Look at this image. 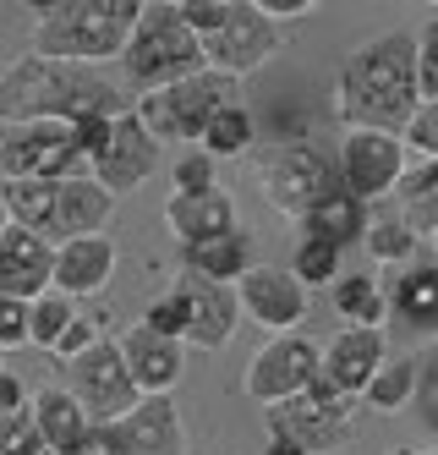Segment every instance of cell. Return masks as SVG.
Returning a JSON list of instances; mask_svg holds the SVG:
<instances>
[{"instance_id":"1","label":"cell","mask_w":438,"mask_h":455,"mask_svg":"<svg viewBox=\"0 0 438 455\" xmlns=\"http://www.w3.org/2000/svg\"><path fill=\"white\" fill-rule=\"evenodd\" d=\"M334 110L351 132H411L422 110L417 88V34H384L346 55L340 77H334Z\"/></svg>"},{"instance_id":"2","label":"cell","mask_w":438,"mask_h":455,"mask_svg":"<svg viewBox=\"0 0 438 455\" xmlns=\"http://www.w3.org/2000/svg\"><path fill=\"white\" fill-rule=\"evenodd\" d=\"M121 93L93 77L88 67H66V60L44 55H22L17 67L0 77V126H22V121H66L77 126L88 116H126Z\"/></svg>"},{"instance_id":"3","label":"cell","mask_w":438,"mask_h":455,"mask_svg":"<svg viewBox=\"0 0 438 455\" xmlns=\"http://www.w3.org/2000/svg\"><path fill=\"white\" fill-rule=\"evenodd\" d=\"M33 55L66 60V67H93V60L126 55L131 34L143 22V0H33Z\"/></svg>"},{"instance_id":"4","label":"cell","mask_w":438,"mask_h":455,"mask_svg":"<svg viewBox=\"0 0 438 455\" xmlns=\"http://www.w3.org/2000/svg\"><path fill=\"white\" fill-rule=\"evenodd\" d=\"M242 83L203 67L197 77H181L171 88H148L138 100V116L143 126L159 138V143H203L209 121L225 110V105H242V93H235Z\"/></svg>"},{"instance_id":"5","label":"cell","mask_w":438,"mask_h":455,"mask_svg":"<svg viewBox=\"0 0 438 455\" xmlns=\"http://www.w3.org/2000/svg\"><path fill=\"white\" fill-rule=\"evenodd\" d=\"M121 60H126L131 83H138L143 93L148 88H171L181 77H197V72L209 67L203 39L181 22L176 6H143V22H138V34H131V44H126Z\"/></svg>"},{"instance_id":"6","label":"cell","mask_w":438,"mask_h":455,"mask_svg":"<svg viewBox=\"0 0 438 455\" xmlns=\"http://www.w3.org/2000/svg\"><path fill=\"white\" fill-rule=\"evenodd\" d=\"M351 417H356V395L346 389H334L329 379H313L307 389H296V395L263 406V422L268 434L307 450V455H334L351 434Z\"/></svg>"},{"instance_id":"7","label":"cell","mask_w":438,"mask_h":455,"mask_svg":"<svg viewBox=\"0 0 438 455\" xmlns=\"http://www.w3.org/2000/svg\"><path fill=\"white\" fill-rule=\"evenodd\" d=\"M66 389L77 395V406L88 411L93 428H115V422H126L148 401L138 389V379H131V368H126L121 340H105V335H99L77 363H66Z\"/></svg>"},{"instance_id":"8","label":"cell","mask_w":438,"mask_h":455,"mask_svg":"<svg viewBox=\"0 0 438 455\" xmlns=\"http://www.w3.org/2000/svg\"><path fill=\"white\" fill-rule=\"evenodd\" d=\"M340 192H346L340 165L313 143H285V148L268 154V165H263V198L280 214H291L296 225L307 214H318L329 198H340Z\"/></svg>"},{"instance_id":"9","label":"cell","mask_w":438,"mask_h":455,"mask_svg":"<svg viewBox=\"0 0 438 455\" xmlns=\"http://www.w3.org/2000/svg\"><path fill=\"white\" fill-rule=\"evenodd\" d=\"M77 159H83V148L66 121L0 126V176L6 181H66V171Z\"/></svg>"},{"instance_id":"10","label":"cell","mask_w":438,"mask_h":455,"mask_svg":"<svg viewBox=\"0 0 438 455\" xmlns=\"http://www.w3.org/2000/svg\"><path fill=\"white\" fill-rule=\"evenodd\" d=\"M313 379H323V346H313L301 330L291 335H275L252 363H247V395L258 406H275L296 389H307Z\"/></svg>"},{"instance_id":"11","label":"cell","mask_w":438,"mask_h":455,"mask_svg":"<svg viewBox=\"0 0 438 455\" xmlns=\"http://www.w3.org/2000/svg\"><path fill=\"white\" fill-rule=\"evenodd\" d=\"M275 50H280V22H268L252 0H230V17L219 22V34L203 39L209 67L235 77V83H242L247 72H258Z\"/></svg>"},{"instance_id":"12","label":"cell","mask_w":438,"mask_h":455,"mask_svg":"<svg viewBox=\"0 0 438 455\" xmlns=\"http://www.w3.org/2000/svg\"><path fill=\"white\" fill-rule=\"evenodd\" d=\"M406 176V143L389 132H346L340 148V187L356 204H378L384 192H400Z\"/></svg>"},{"instance_id":"13","label":"cell","mask_w":438,"mask_h":455,"mask_svg":"<svg viewBox=\"0 0 438 455\" xmlns=\"http://www.w3.org/2000/svg\"><path fill=\"white\" fill-rule=\"evenodd\" d=\"M55 291V242L39 231L6 225L0 231V297L39 302Z\"/></svg>"},{"instance_id":"14","label":"cell","mask_w":438,"mask_h":455,"mask_svg":"<svg viewBox=\"0 0 438 455\" xmlns=\"http://www.w3.org/2000/svg\"><path fill=\"white\" fill-rule=\"evenodd\" d=\"M235 297H242V313L252 323H263V330H275V335H291L296 323L307 318V285L280 264H258L235 285Z\"/></svg>"},{"instance_id":"15","label":"cell","mask_w":438,"mask_h":455,"mask_svg":"<svg viewBox=\"0 0 438 455\" xmlns=\"http://www.w3.org/2000/svg\"><path fill=\"white\" fill-rule=\"evenodd\" d=\"M159 165V138L143 126L138 110H126L115 116V132L105 143V154L93 159V181H105L110 192H131V187H143Z\"/></svg>"},{"instance_id":"16","label":"cell","mask_w":438,"mask_h":455,"mask_svg":"<svg viewBox=\"0 0 438 455\" xmlns=\"http://www.w3.org/2000/svg\"><path fill=\"white\" fill-rule=\"evenodd\" d=\"M176 297L187 307V340L192 346H225L242 323V297L235 285H219V280H203V275H181L176 280Z\"/></svg>"},{"instance_id":"17","label":"cell","mask_w":438,"mask_h":455,"mask_svg":"<svg viewBox=\"0 0 438 455\" xmlns=\"http://www.w3.org/2000/svg\"><path fill=\"white\" fill-rule=\"evenodd\" d=\"M164 225L181 247H203V242H219L235 231V198L225 187H209V192H171L164 204Z\"/></svg>"},{"instance_id":"18","label":"cell","mask_w":438,"mask_h":455,"mask_svg":"<svg viewBox=\"0 0 438 455\" xmlns=\"http://www.w3.org/2000/svg\"><path fill=\"white\" fill-rule=\"evenodd\" d=\"M389 363V346H384V330H340L329 346H323V379L346 395H367L373 373Z\"/></svg>"},{"instance_id":"19","label":"cell","mask_w":438,"mask_h":455,"mask_svg":"<svg viewBox=\"0 0 438 455\" xmlns=\"http://www.w3.org/2000/svg\"><path fill=\"white\" fill-rule=\"evenodd\" d=\"M115 275V242L110 236H77L55 247V291L60 297H93Z\"/></svg>"},{"instance_id":"20","label":"cell","mask_w":438,"mask_h":455,"mask_svg":"<svg viewBox=\"0 0 438 455\" xmlns=\"http://www.w3.org/2000/svg\"><path fill=\"white\" fill-rule=\"evenodd\" d=\"M110 434L121 444V455H181V411L171 395H148Z\"/></svg>"},{"instance_id":"21","label":"cell","mask_w":438,"mask_h":455,"mask_svg":"<svg viewBox=\"0 0 438 455\" xmlns=\"http://www.w3.org/2000/svg\"><path fill=\"white\" fill-rule=\"evenodd\" d=\"M115 209V192L93 176H66L60 181V204H55V231L60 242H77V236H105V220Z\"/></svg>"},{"instance_id":"22","label":"cell","mask_w":438,"mask_h":455,"mask_svg":"<svg viewBox=\"0 0 438 455\" xmlns=\"http://www.w3.org/2000/svg\"><path fill=\"white\" fill-rule=\"evenodd\" d=\"M121 351H126V368H131V379H138L143 395H164V389H176V384H181V373H187L181 340L154 335L148 323H138V330L121 340Z\"/></svg>"},{"instance_id":"23","label":"cell","mask_w":438,"mask_h":455,"mask_svg":"<svg viewBox=\"0 0 438 455\" xmlns=\"http://www.w3.org/2000/svg\"><path fill=\"white\" fill-rule=\"evenodd\" d=\"M28 411H33V422H39V439H44L50 455H72V450H83V439L93 434V422H88V411L77 406L72 389H39Z\"/></svg>"},{"instance_id":"24","label":"cell","mask_w":438,"mask_h":455,"mask_svg":"<svg viewBox=\"0 0 438 455\" xmlns=\"http://www.w3.org/2000/svg\"><path fill=\"white\" fill-rule=\"evenodd\" d=\"M187 269H192V275H203V280H219V285H242V280L258 269V258H252V236L230 231V236H219V242L187 247Z\"/></svg>"},{"instance_id":"25","label":"cell","mask_w":438,"mask_h":455,"mask_svg":"<svg viewBox=\"0 0 438 455\" xmlns=\"http://www.w3.org/2000/svg\"><path fill=\"white\" fill-rule=\"evenodd\" d=\"M0 204H6L12 225L22 231H55V204H60V181H0Z\"/></svg>"},{"instance_id":"26","label":"cell","mask_w":438,"mask_h":455,"mask_svg":"<svg viewBox=\"0 0 438 455\" xmlns=\"http://www.w3.org/2000/svg\"><path fill=\"white\" fill-rule=\"evenodd\" d=\"M334 313L346 318V330H384L389 297L373 275H340L334 280Z\"/></svg>"},{"instance_id":"27","label":"cell","mask_w":438,"mask_h":455,"mask_svg":"<svg viewBox=\"0 0 438 455\" xmlns=\"http://www.w3.org/2000/svg\"><path fill=\"white\" fill-rule=\"evenodd\" d=\"M400 220L417 236H438V159L406 165V176H400Z\"/></svg>"},{"instance_id":"28","label":"cell","mask_w":438,"mask_h":455,"mask_svg":"<svg viewBox=\"0 0 438 455\" xmlns=\"http://www.w3.org/2000/svg\"><path fill=\"white\" fill-rule=\"evenodd\" d=\"M367 231V204H356L351 192H340V198H329L318 214L301 220V236H318V242H334V247H351L362 242Z\"/></svg>"},{"instance_id":"29","label":"cell","mask_w":438,"mask_h":455,"mask_svg":"<svg viewBox=\"0 0 438 455\" xmlns=\"http://www.w3.org/2000/svg\"><path fill=\"white\" fill-rule=\"evenodd\" d=\"M389 307L406 318V323H417V330H438V269H433V264L406 269V275L394 280Z\"/></svg>"},{"instance_id":"30","label":"cell","mask_w":438,"mask_h":455,"mask_svg":"<svg viewBox=\"0 0 438 455\" xmlns=\"http://www.w3.org/2000/svg\"><path fill=\"white\" fill-rule=\"evenodd\" d=\"M417 379H422V363L417 356H389V363L373 373V384H367V406L373 411H400L417 401Z\"/></svg>"},{"instance_id":"31","label":"cell","mask_w":438,"mask_h":455,"mask_svg":"<svg viewBox=\"0 0 438 455\" xmlns=\"http://www.w3.org/2000/svg\"><path fill=\"white\" fill-rule=\"evenodd\" d=\"M258 138V121L247 105H225L214 121H209V132H203V154L209 159H235V154H247Z\"/></svg>"},{"instance_id":"32","label":"cell","mask_w":438,"mask_h":455,"mask_svg":"<svg viewBox=\"0 0 438 455\" xmlns=\"http://www.w3.org/2000/svg\"><path fill=\"white\" fill-rule=\"evenodd\" d=\"M340 252L346 247H334V242H318V236H296V252H291V275L301 285H334L340 280Z\"/></svg>"},{"instance_id":"33","label":"cell","mask_w":438,"mask_h":455,"mask_svg":"<svg viewBox=\"0 0 438 455\" xmlns=\"http://www.w3.org/2000/svg\"><path fill=\"white\" fill-rule=\"evenodd\" d=\"M83 313H77V302L72 297H60V291H50V297H39L33 302V323H28V340L39 346V351H55L60 346V335L72 330Z\"/></svg>"},{"instance_id":"34","label":"cell","mask_w":438,"mask_h":455,"mask_svg":"<svg viewBox=\"0 0 438 455\" xmlns=\"http://www.w3.org/2000/svg\"><path fill=\"white\" fill-rule=\"evenodd\" d=\"M362 247L373 252V264H406L411 247H417V231H411L400 214H384V220H367Z\"/></svg>"},{"instance_id":"35","label":"cell","mask_w":438,"mask_h":455,"mask_svg":"<svg viewBox=\"0 0 438 455\" xmlns=\"http://www.w3.org/2000/svg\"><path fill=\"white\" fill-rule=\"evenodd\" d=\"M0 455H50L44 439H39V422H33V411L0 417Z\"/></svg>"},{"instance_id":"36","label":"cell","mask_w":438,"mask_h":455,"mask_svg":"<svg viewBox=\"0 0 438 455\" xmlns=\"http://www.w3.org/2000/svg\"><path fill=\"white\" fill-rule=\"evenodd\" d=\"M417 88L422 105H438V17L417 34Z\"/></svg>"},{"instance_id":"37","label":"cell","mask_w":438,"mask_h":455,"mask_svg":"<svg viewBox=\"0 0 438 455\" xmlns=\"http://www.w3.org/2000/svg\"><path fill=\"white\" fill-rule=\"evenodd\" d=\"M176 12H181V22L192 28L197 39H209V34H219V22L230 17V0H176Z\"/></svg>"},{"instance_id":"38","label":"cell","mask_w":438,"mask_h":455,"mask_svg":"<svg viewBox=\"0 0 438 455\" xmlns=\"http://www.w3.org/2000/svg\"><path fill=\"white\" fill-rule=\"evenodd\" d=\"M143 323L154 335H164V340H187V307H181V297L171 291V297H159L148 313H143Z\"/></svg>"},{"instance_id":"39","label":"cell","mask_w":438,"mask_h":455,"mask_svg":"<svg viewBox=\"0 0 438 455\" xmlns=\"http://www.w3.org/2000/svg\"><path fill=\"white\" fill-rule=\"evenodd\" d=\"M28 323H33V302L0 297V351H6V346H33L28 340Z\"/></svg>"},{"instance_id":"40","label":"cell","mask_w":438,"mask_h":455,"mask_svg":"<svg viewBox=\"0 0 438 455\" xmlns=\"http://www.w3.org/2000/svg\"><path fill=\"white\" fill-rule=\"evenodd\" d=\"M209 187H219L209 154H192V159H181V165H176V187L171 192H209Z\"/></svg>"},{"instance_id":"41","label":"cell","mask_w":438,"mask_h":455,"mask_svg":"<svg viewBox=\"0 0 438 455\" xmlns=\"http://www.w3.org/2000/svg\"><path fill=\"white\" fill-rule=\"evenodd\" d=\"M72 132H77L83 159H99V154H105V143H110V132H115V116H88V121L72 126Z\"/></svg>"},{"instance_id":"42","label":"cell","mask_w":438,"mask_h":455,"mask_svg":"<svg viewBox=\"0 0 438 455\" xmlns=\"http://www.w3.org/2000/svg\"><path fill=\"white\" fill-rule=\"evenodd\" d=\"M406 143H411L422 159H438V105H422V110H417V121H411Z\"/></svg>"},{"instance_id":"43","label":"cell","mask_w":438,"mask_h":455,"mask_svg":"<svg viewBox=\"0 0 438 455\" xmlns=\"http://www.w3.org/2000/svg\"><path fill=\"white\" fill-rule=\"evenodd\" d=\"M93 340H99V330H93V323H88V318H77V323H72V330H66V335H60V346H55L50 356H60V363H77V356H83V351H88Z\"/></svg>"},{"instance_id":"44","label":"cell","mask_w":438,"mask_h":455,"mask_svg":"<svg viewBox=\"0 0 438 455\" xmlns=\"http://www.w3.org/2000/svg\"><path fill=\"white\" fill-rule=\"evenodd\" d=\"M28 406H33L28 384H22L17 373H0V417H17V411H28Z\"/></svg>"},{"instance_id":"45","label":"cell","mask_w":438,"mask_h":455,"mask_svg":"<svg viewBox=\"0 0 438 455\" xmlns=\"http://www.w3.org/2000/svg\"><path fill=\"white\" fill-rule=\"evenodd\" d=\"M422 379L427 384H417V401H422V411H427V422H438V356L422 368Z\"/></svg>"},{"instance_id":"46","label":"cell","mask_w":438,"mask_h":455,"mask_svg":"<svg viewBox=\"0 0 438 455\" xmlns=\"http://www.w3.org/2000/svg\"><path fill=\"white\" fill-rule=\"evenodd\" d=\"M72 455H121V444H115L110 428H93V434L83 439V450H72Z\"/></svg>"},{"instance_id":"47","label":"cell","mask_w":438,"mask_h":455,"mask_svg":"<svg viewBox=\"0 0 438 455\" xmlns=\"http://www.w3.org/2000/svg\"><path fill=\"white\" fill-rule=\"evenodd\" d=\"M263 455H307V450H296V444H285V439H268Z\"/></svg>"},{"instance_id":"48","label":"cell","mask_w":438,"mask_h":455,"mask_svg":"<svg viewBox=\"0 0 438 455\" xmlns=\"http://www.w3.org/2000/svg\"><path fill=\"white\" fill-rule=\"evenodd\" d=\"M394 455H438V450H394Z\"/></svg>"},{"instance_id":"49","label":"cell","mask_w":438,"mask_h":455,"mask_svg":"<svg viewBox=\"0 0 438 455\" xmlns=\"http://www.w3.org/2000/svg\"><path fill=\"white\" fill-rule=\"evenodd\" d=\"M6 225H12V214H6V204H0V231H6Z\"/></svg>"},{"instance_id":"50","label":"cell","mask_w":438,"mask_h":455,"mask_svg":"<svg viewBox=\"0 0 438 455\" xmlns=\"http://www.w3.org/2000/svg\"><path fill=\"white\" fill-rule=\"evenodd\" d=\"M433 247H438V236H433Z\"/></svg>"},{"instance_id":"51","label":"cell","mask_w":438,"mask_h":455,"mask_svg":"<svg viewBox=\"0 0 438 455\" xmlns=\"http://www.w3.org/2000/svg\"><path fill=\"white\" fill-rule=\"evenodd\" d=\"M0 373H6V368H0Z\"/></svg>"}]
</instances>
